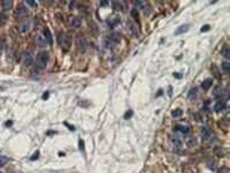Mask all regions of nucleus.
<instances>
[{"label": "nucleus", "instance_id": "2eb2a0df", "mask_svg": "<svg viewBox=\"0 0 230 173\" xmlns=\"http://www.w3.org/2000/svg\"><path fill=\"white\" fill-rule=\"evenodd\" d=\"M119 23H120V19H119V17H116V16H114V17H110V20H108V25L110 27V28H114V27H116Z\"/></svg>", "mask_w": 230, "mask_h": 173}, {"label": "nucleus", "instance_id": "f704fd0d", "mask_svg": "<svg viewBox=\"0 0 230 173\" xmlns=\"http://www.w3.org/2000/svg\"><path fill=\"white\" fill-rule=\"evenodd\" d=\"M38 156H39V152L37 151V152H35V155H34V157H31V159L34 161V159H36V158H38Z\"/></svg>", "mask_w": 230, "mask_h": 173}, {"label": "nucleus", "instance_id": "412c9836", "mask_svg": "<svg viewBox=\"0 0 230 173\" xmlns=\"http://www.w3.org/2000/svg\"><path fill=\"white\" fill-rule=\"evenodd\" d=\"M27 12H28V9L25 8L24 6H19L17 9H16V14L20 16V15H24V14H27Z\"/></svg>", "mask_w": 230, "mask_h": 173}, {"label": "nucleus", "instance_id": "6e6552de", "mask_svg": "<svg viewBox=\"0 0 230 173\" xmlns=\"http://www.w3.org/2000/svg\"><path fill=\"white\" fill-rule=\"evenodd\" d=\"M34 62V56L31 54V52H27L24 54V65L25 66H31Z\"/></svg>", "mask_w": 230, "mask_h": 173}, {"label": "nucleus", "instance_id": "a878e982", "mask_svg": "<svg viewBox=\"0 0 230 173\" xmlns=\"http://www.w3.org/2000/svg\"><path fill=\"white\" fill-rule=\"evenodd\" d=\"M6 21H7V15H6V14H1V15H0V23L4 24Z\"/></svg>", "mask_w": 230, "mask_h": 173}, {"label": "nucleus", "instance_id": "dca6fc26", "mask_svg": "<svg viewBox=\"0 0 230 173\" xmlns=\"http://www.w3.org/2000/svg\"><path fill=\"white\" fill-rule=\"evenodd\" d=\"M212 84H213V81L211 80V79H207V80H205L203 83H201V88H203L204 90H208V89L212 87Z\"/></svg>", "mask_w": 230, "mask_h": 173}, {"label": "nucleus", "instance_id": "423d86ee", "mask_svg": "<svg viewBox=\"0 0 230 173\" xmlns=\"http://www.w3.org/2000/svg\"><path fill=\"white\" fill-rule=\"evenodd\" d=\"M35 41H36V44L39 46V47H44V46H46V44H47V42H46L45 37L40 34L37 35L36 38H35Z\"/></svg>", "mask_w": 230, "mask_h": 173}, {"label": "nucleus", "instance_id": "e433bc0d", "mask_svg": "<svg viewBox=\"0 0 230 173\" xmlns=\"http://www.w3.org/2000/svg\"><path fill=\"white\" fill-rule=\"evenodd\" d=\"M100 5H101V6H107V5H108V1H101Z\"/></svg>", "mask_w": 230, "mask_h": 173}, {"label": "nucleus", "instance_id": "f257e3e1", "mask_svg": "<svg viewBox=\"0 0 230 173\" xmlns=\"http://www.w3.org/2000/svg\"><path fill=\"white\" fill-rule=\"evenodd\" d=\"M49 60V52L43 51V52L38 53L36 59V70H43V69L47 66Z\"/></svg>", "mask_w": 230, "mask_h": 173}, {"label": "nucleus", "instance_id": "ddd939ff", "mask_svg": "<svg viewBox=\"0 0 230 173\" xmlns=\"http://www.w3.org/2000/svg\"><path fill=\"white\" fill-rule=\"evenodd\" d=\"M221 54L226 58V59H229V58H230V48H229V46H228V45L223 46V47H222V50H221Z\"/></svg>", "mask_w": 230, "mask_h": 173}, {"label": "nucleus", "instance_id": "6ab92c4d", "mask_svg": "<svg viewBox=\"0 0 230 173\" xmlns=\"http://www.w3.org/2000/svg\"><path fill=\"white\" fill-rule=\"evenodd\" d=\"M113 6H114V8H115V9H118V11H121V12L124 11L123 2H120V1H114V2H113Z\"/></svg>", "mask_w": 230, "mask_h": 173}, {"label": "nucleus", "instance_id": "393cba45", "mask_svg": "<svg viewBox=\"0 0 230 173\" xmlns=\"http://www.w3.org/2000/svg\"><path fill=\"white\" fill-rule=\"evenodd\" d=\"M182 113H183V111L182 110H180V109H176V110H174L173 112H171V114H173V117H180V115H182Z\"/></svg>", "mask_w": 230, "mask_h": 173}, {"label": "nucleus", "instance_id": "7ed1b4c3", "mask_svg": "<svg viewBox=\"0 0 230 173\" xmlns=\"http://www.w3.org/2000/svg\"><path fill=\"white\" fill-rule=\"evenodd\" d=\"M76 46L80 51H85L87 47V39L83 35H77L76 37Z\"/></svg>", "mask_w": 230, "mask_h": 173}, {"label": "nucleus", "instance_id": "f03ea898", "mask_svg": "<svg viewBox=\"0 0 230 173\" xmlns=\"http://www.w3.org/2000/svg\"><path fill=\"white\" fill-rule=\"evenodd\" d=\"M59 43L63 50H68L72 45V36L69 34H62L59 38Z\"/></svg>", "mask_w": 230, "mask_h": 173}, {"label": "nucleus", "instance_id": "0eeeda50", "mask_svg": "<svg viewBox=\"0 0 230 173\" xmlns=\"http://www.w3.org/2000/svg\"><path fill=\"white\" fill-rule=\"evenodd\" d=\"M128 27H129V29H130V31H131V34H133V37H139V31H138V27L133 23L131 21L130 22H128Z\"/></svg>", "mask_w": 230, "mask_h": 173}, {"label": "nucleus", "instance_id": "b1692460", "mask_svg": "<svg viewBox=\"0 0 230 173\" xmlns=\"http://www.w3.org/2000/svg\"><path fill=\"white\" fill-rule=\"evenodd\" d=\"M211 69L213 70V74H214V76H215L216 79H220V74H219V69H218V67H216L215 65H212V67H211Z\"/></svg>", "mask_w": 230, "mask_h": 173}, {"label": "nucleus", "instance_id": "9d476101", "mask_svg": "<svg viewBox=\"0 0 230 173\" xmlns=\"http://www.w3.org/2000/svg\"><path fill=\"white\" fill-rule=\"evenodd\" d=\"M109 41H110V43H114V44H118V43H120L121 42V36L119 34H116V33H114V34H112L109 36Z\"/></svg>", "mask_w": 230, "mask_h": 173}, {"label": "nucleus", "instance_id": "5701e85b", "mask_svg": "<svg viewBox=\"0 0 230 173\" xmlns=\"http://www.w3.org/2000/svg\"><path fill=\"white\" fill-rule=\"evenodd\" d=\"M8 163V158L5 156H0V167H4Z\"/></svg>", "mask_w": 230, "mask_h": 173}, {"label": "nucleus", "instance_id": "1a4fd4ad", "mask_svg": "<svg viewBox=\"0 0 230 173\" xmlns=\"http://www.w3.org/2000/svg\"><path fill=\"white\" fill-rule=\"evenodd\" d=\"M81 24H82V20H81L78 16H74V17H72V20H70V25H72L73 28H78V27H81Z\"/></svg>", "mask_w": 230, "mask_h": 173}, {"label": "nucleus", "instance_id": "c756f323", "mask_svg": "<svg viewBox=\"0 0 230 173\" xmlns=\"http://www.w3.org/2000/svg\"><path fill=\"white\" fill-rule=\"evenodd\" d=\"M133 112L131 111V110H129L125 114H124V119H129V118H131L133 117Z\"/></svg>", "mask_w": 230, "mask_h": 173}, {"label": "nucleus", "instance_id": "c85d7f7f", "mask_svg": "<svg viewBox=\"0 0 230 173\" xmlns=\"http://www.w3.org/2000/svg\"><path fill=\"white\" fill-rule=\"evenodd\" d=\"M25 4H27V5H29V6H31V7H36V6H37L36 1H31V0H28V1H25Z\"/></svg>", "mask_w": 230, "mask_h": 173}, {"label": "nucleus", "instance_id": "a211bd4d", "mask_svg": "<svg viewBox=\"0 0 230 173\" xmlns=\"http://www.w3.org/2000/svg\"><path fill=\"white\" fill-rule=\"evenodd\" d=\"M189 30V25H181V27H178V29L175 31V35H181L183 33H186Z\"/></svg>", "mask_w": 230, "mask_h": 173}, {"label": "nucleus", "instance_id": "72a5a7b5", "mask_svg": "<svg viewBox=\"0 0 230 173\" xmlns=\"http://www.w3.org/2000/svg\"><path fill=\"white\" fill-rule=\"evenodd\" d=\"M207 30H209V25L208 24H206V25H204V28H201V33L207 31Z\"/></svg>", "mask_w": 230, "mask_h": 173}, {"label": "nucleus", "instance_id": "473e14b6", "mask_svg": "<svg viewBox=\"0 0 230 173\" xmlns=\"http://www.w3.org/2000/svg\"><path fill=\"white\" fill-rule=\"evenodd\" d=\"M78 143H80V149L84 150V142H83L82 140H80V141H78Z\"/></svg>", "mask_w": 230, "mask_h": 173}, {"label": "nucleus", "instance_id": "9b49d317", "mask_svg": "<svg viewBox=\"0 0 230 173\" xmlns=\"http://www.w3.org/2000/svg\"><path fill=\"white\" fill-rule=\"evenodd\" d=\"M214 109H215V111H223L224 109H226V102L224 101H218L216 104H215V106H214Z\"/></svg>", "mask_w": 230, "mask_h": 173}, {"label": "nucleus", "instance_id": "20e7f679", "mask_svg": "<svg viewBox=\"0 0 230 173\" xmlns=\"http://www.w3.org/2000/svg\"><path fill=\"white\" fill-rule=\"evenodd\" d=\"M30 27H31V21L30 19H23L19 22V25H17V29L21 31V33H28L30 30Z\"/></svg>", "mask_w": 230, "mask_h": 173}, {"label": "nucleus", "instance_id": "f3484780", "mask_svg": "<svg viewBox=\"0 0 230 173\" xmlns=\"http://www.w3.org/2000/svg\"><path fill=\"white\" fill-rule=\"evenodd\" d=\"M221 68L223 70V73H226V74H229L230 73V64L228 61H224V62H222V65H221Z\"/></svg>", "mask_w": 230, "mask_h": 173}, {"label": "nucleus", "instance_id": "7c9ffc66", "mask_svg": "<svg viewBox=\"0 0 230 173\" xmlns=\"http://www.w3.org/2000/svg\"><path fill=\"white\" fill-rule=\"evenodd\" d=\"M218 173H229V169L228 167H221Z\"/></svg>", "mask_w": 230, "mask_h": 173}, {"label": "nucleus", "instance_id": "bb28decb", "mask_svg": "<svg viewBox=\"0 0 230 173\" xmlns=\"http://www.w3.org/2000/svg\"><path fill=\"white\" fill-rule=\"evenodd\" d=\"M186 142H188V144H189L190 147H192L193 144H196V140H194L193 138H189L186 140Z\"/></svg>", "mask_w": 230, "mask_h": 173}, {"label": "nucleus", "instance_id": "4c0bfd02", "mask_svg": "<svg viewBox=\"0 0 230 173\" xmlns=\"http://www.w3.org/2000/svg\"><path fill=\"white\" fill-rule=\"evenodd\" d=\"M47 97H49V93H47V92H46V93H44V95H43V98H44V99H46V98H47Z\"/></svg>", "mask_w": 230, "mask_h": 173}, {"label": "nucleus", "instance_id": "2f4dec72", "mask_svg": "<svg viewBox=\"0 0 230 173\" xmlns=\"http://www.w3.org/2000/svg\"><path fill=\"white\" fill-rule=\"evenodd\" d=\"M197 93V88H192L191 90H190V92H189V97H192V96H194Z\"/></svg>", "mask_w": 230, "mask_h": 173}, {"label": "nucleus", "instance_id": "4be33fe9", "mask_svg": "<svg viewBox=\"0 0 230 173\" xmlns=\"http://www.w3.org/2000/svg\"><path fill=\"white\" fill-rule=\"evenodd\" d=\"M1 5H2L4 11H8V9H11V7H12V1H2Z\"/></svg>", "mask_w": 230, "mask_h": 173}, {"label": "nucleus", "instance_id": "f8f14e48", "mask_svg": "<svg viewBox=\"0 0 230 173\" xmlns=\"http://www.w3.org/2000/svg\"><path fill=\"white\" fill-rule=\"evenodd\" d=\"M175 129L181 132L182 134H188L190 132V128L188 126H184V125H177V126H175Z\"/></svg>", "mask_w": 230, "mask_h": 173}, {"label": "nucleus", "instance_id": "aec40b11", "mask_svg": "<svg viewBox=\"0 0 230 173\" xmlns=\"http://www.w3.org/2000/svg\"><path fill=\"white\" fill-rule=\"evenodd\" d=\"M171 142H173V144H174V147H175V148H181L182 147V141L177 138V136H175V138H171Z\"/></svg>", "mask_w": 230, "mask_h": 173}, {"label": "nucleus", "instance_id": "39448f33", "mask_svg": "<svg viewBox=\"0 0 230 173\" xmlns=\"http://www.w3.org/2000/svg\"><path fill=\"white\" fill-rule=\"evenodd\" d=\"M201 135H203V140L205 142H212L213 141V133L211 132V129L208 127H201Z\"/></svg>", "mask_w": 230, "mask_h": 173}, {"label": "nucleus", "instance_id": "cd10ccee", "mask_svg": "<svg viewBox=\"0 0 230 173\" xmlns=\"http://www.w3.org/2000/svg\"><path fill=\"white\" fill-rule=\"evenodd\" d=\"M193 118L197 120V121H203V115L200 114V113H194Z\"/></svg>", "mask_w": 230, "mask_h": 173}, {"label": "nucleus", "instance_id": "c9c22d12", "mask_svg": "<svg viewBox=\"0 0 230 173\" xmlns=\"http://www.w3.org/2000/svg\"><path fill=\"white\" fill-rule=\"evenodd\" d=\"M2 48H4V43H2V41L0 39V53L2 52Z\"/></svg>", "mask_w": 230, "mask_h": 173}, {"label": "nucleus", "instance_id": "4468645a", "mask_svg": "<svg viewBox=\"0 0 230 173\" xmlns=\"http://www.w3.org/2000/svg\"><path fill=\"white\" fill-rule=\"evenodd\" d=\"M44 37H45V39H46V42H47V44H52V42H53V39H52V35H51V33H49V30L47 29V28H45L44 29Z\"/></svg>", "mask_w": 230, "mask_h": 173}]
</instances>
